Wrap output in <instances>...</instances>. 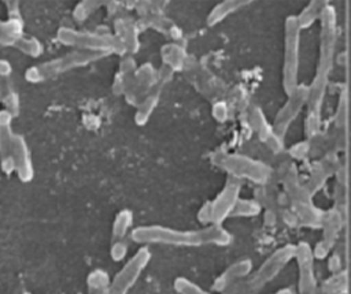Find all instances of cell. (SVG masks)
I'll return each mask as SVG.
<instances>
[{
	"instance_id": "cell-1",
	"label": "cell",
	"mask_w": 351,
	"mask_h": 294,
	"mask_svg": "<svg viewBox=\"0 0 351 294\" xmlns=\"http://www.w3.org/2000/svg\"><path fill=\"white\" fill-rule=\"evenodd\" d=\"M138 245H167L196 248L204 245H226L229 234L218 224L200 230H176L165 226H141L130 232Z\"/></svg>"
},
{
	"instance_id": "cell-2",
	"label": "cell",
	"mask_w": 351,
	"mask_h": 294,
	"mask_svg": "<svg viewBox=\"0 0 351 294\" xmlns=\"http://www.w3.org/2000/svg\"><path fill=\"white\" fill-rule=\"evenodd\" d=\"M104 56H107V55L99 53V52L74 49L69 53H64L63 56H59L52 60L29 67L25 71V79L32 83H40V82H44L48 79H53V78H56L64 72H69L74 68L85 67L96 60H100Z\"/></svg>"
},
{
	"instance_id": "cell-3",
	"label": "cell",
	"mask_w": 351,
	"mask_h": 294,
	"mask_svg": "<svg viewBox=\"0 0 351 294\" xmlns=\"http://www.w3.org/2000/svg\"><path fill=\"white\" fill-rule=\"evenodd\" d=\"M58 40L69 46H74L75 49L99 52V53H126V46L119 40L118 36L111 34H100L93 31H78L70 27H62L58 31Z\"/></svg>"
},
{
	"instance_id": "cell-4",
	"label": "cell",
	"mask_w": 351,
	"mask_h": 294,
	"mask_svg": "<svg viewBox=\"0 0 351 294\" xmlns=\"http://www.w3.org/2000/svg\"><path fill=\"white\" fill-rule=\"evenodd\" d=\"M151 256V250L147 245L137 249V252L123 264V267L111 279L110 294H129V291L140 279L144 269L148 267Z\"/></svg>"
},
{
	"instance_id": "cell-5",
	"label": "cell",
	"mask_w": 351,
	"mask_h": 294,
	"mask_svg": "<svg viewBox=\"0 0 351 294\" xmlns=\"http://www.w3.org/2000/svg\"><path fill=\"white\" fill-rule=\"evenodd\" d=\"M14 116L7 111H0V168L5 175L14 174Z\"/></svg>"
},
{
	"instance_id": "cell-6",
	"label": "cell",
	"mask_w": 351,
	"mask_h": 294,
	"mask_svg": "<svg viewBox=\"0 0 351 294\" xmlns=\"http://www.w3.org/2000/svg\"><path fill=\"white\" fill-rule=\"evenodd\" d=\"M14 172L23 183L32 182L34 176V167L30 149L23 135L15 134L14 138Z\"/></svg>"
},
{
	"instance_id": "cell-7",
	"label": "cell",
	"mask_w": 351,
	"mask_h": 294,
	"mask_svg": "<svg viewBox=\"0 0 351 294\" xmlns=\"http://www.w3.org/2000/svg\"><path fill=\"white\" fill-rule=\"evenodd\" d=\"M163 85H165V83H162V82H159V81L156 79L155 88H154V89L143 98V101L137 105V111H136V115H134V122H136V124L144 126V124L149 120L152 112L155 111V108H156V105H158V103H159V94H160V90H162Z\"/></svg>"
},
{
	"instance_id": "cell-8",
	"label": "cell",
	"mask_w": 351,
	"mask_h": 294,
	"mask_svg": "<svg viewBox=\"0 0 351 294\" xmlns=\"http://www.w3.org/2000/svg\"><path fill=\"white\" fill-rule=\"evenodd\" d=\"M23 34V22L21 16H10L7 21H0V45L14 46L16 40Z\"/></svg>"
},
{
	"instance_id": "cell-9",
	"label": "cell",
	"mask_w": 351,
	"mask_h": 294,
	"mask_svg": "<svg viewBox=\"0 0 351 294\" xmlns=\"http://www.w3.org/2000/svg\"><path fill=\"white\" fill-rule=\"evenodd\" d=\"M248 269L245 268V265L243 263L234 264L232 267H229L221 276H218V279L214 282L213 289L215 291H221L223 293L225 290H228L232 284H234L240 278H243L245 275Z\"/></svg>"
},
{
	"instance_id": "cell-10",
	"label": "cell",
	"mask_w": 351,
	"mask_h": 294,
	"mask_svg": "<svg viewBox=\"0 0 351 294\" xmlns=\"http://www.w3.org/2000/svg\"><path fill=\"white\" fill-rule=\"evenodd\" d=\"M89 294H110L111 280L108 273L100 268L93 269L86 279Z\"/></svg>"
},
{
	"instance_id": "cell-11",
	"label": "cell",
	"mask_w": 351,
	"mask_h": 294,
	"mask_svg": "<svg viewBox=\"0 0 351 294\" xmlns=\"http://www.w3.org/2000/svg\"><path fill=\"white\" fill-rule=\"evenodd\" d=\"M133 224V213L129 209H122L114 219L111 228L112 241H122L126 238L130 227Z\"/></svg>"
},
{
	"instance_id": "cell-12",
	"label": "cell",
	"mask_w": 351,
	"mask_h": 294,
	"mask_svg": "<svg viewBox=\"0 0 351 294\" xmlns=\"http://www.w3.org/2000/svg\"><path fill=\"white\" fill-rule=\"evenodd\" d=\"M162 59L165 62V66L170 67L173 71H177L181 70L184 66L185 53L178 45L167 44L162 48Z\"/></svg>"
},
{
	"instance_id": "cell-13",
	"label": "cell",
	"mask_w": 351,
	"mask_h": 294,
	"mask_svg": "<svg viewBox=\"0 0 351 294\" xmlns=\"http://www.w3.org/2000/svg\"><path fill=\"white\" fill-rule=\"evenodd\" d=\"M14 46L30 57H38L43 53V44L36 37H30V36L26 37L22 34L16 40Z\"/></svg>"
},
{
	"instance_id": "cell-14",
	"label": "cell",
	"mask_w": 351,
	"mask_h": 294,
	"mask_svg": "<svg viewBox=\"0 0 351 294\" xmlns=\"http://www.w3.org/2000/svg\"><path fill=\"white\" fill-rule=\"evenodd\" d=\"M1 104L4 105V109H7L14 118L19 115V109H21L19 94H18V92L12 88V85H10L8 82L4 83V93H3Z\"/></svg>"
},
{
	"instance_id": "cell-15",
	"label": "cell",
	"mask_w": 351,
	"mask_h": 294,
	"mask_svg": "<svg viewBox=\"0 0 351 294\" xmlns=\"http://www.w3.org/2000/svg\"><path fill=\"white\" fill-rule=\"evenodd\" d=\"M118 31L123 33L122 36H118V37L126 46V51L136 52L138 49V38H137V30L134 29V26L122 23L121 26H118Z\"/></svg>"
},
{
	"instance_id": "cell-16",
	"label": "cell",
	"mask_w": 351,
	"mask_h": 294,
	"mask_svg": "<svg viewBox=\"0 0 351 294\" xmlns=\"http://www.w3.org/2000/svg\"><path fill=\"white\" fill-rule=\"evenodd\" d=\"M174 289L178 294H211L186 278H177L174 280Z\"/></svg>"
},
{
	"instance_id": "cell-17",
	"label": "cell",
	"mask_w": 351,
	"mask_h": 294,
	"mask_svg": "<svg viewBox=\"0 0 351 294\" xmlns=\"http://www.w3.org/2000/svg\"><path fill=\"white\" fill-rule=\"evenodd\" d=\"M100 5H103V3L97 0H81L74 10V18L77 21H84Z\"/></svg>"
},
{
	"instance_id": "cell-18",
	"label": "cell",
	"mask_w": 351,
	"mask_h": 294,
	"mask_svg": "<svg viewBox=\"0 0 351 294\" xmlns=\"http://www.w3.org/2000/svg\"><path fill=\"white\" fill-rule=\"evenodd\" d=\"M110 256L112 261H122L126 258L128 256V243L125 242V239L122 241H112L111 249H110Z\"/></svg>"
},
{
	"instance_id": "cell-19",
	"label": "cell",
	"mask_w": 351,
	"mask_h": 294,
	"mask_svg": "<svg viewBox=\"0 0 351 294\" xmlns=\"http://www.w3.org/2000/svg\"><path fill=\"white\" fill-rule=\"evenodd\" d=\"M12 74V66L8 60L0 59V79L7 81Z\"/></svg>"
},
{
	"instance_id": "cell-20",
	"label": "cell",
	"mask_w": 351,
	"mask_h": 294,
	"mask_svg": "<svg viewBox=\"0 0 351 294\" xmlns=\"http://www.w3.org/2000/svg\"><path fill=\"white\" fill-rule=\"evenodd\" d=\"M3 93H4V83H3L1 79H0V103H1V100H3Z\"/></svg>"
},
{
	"instance_id": "cell-21",
	"label": "cell",
	"mask_w": 351,
	"mask_h": 294,
	"mask_svg": "<svg viewBox=\"0 0 351 294\" xmlns=\"http://www.w3.org/2000/svg\"><path fill=\"white\" fill-rule=\"evenodd\" d=\"M97 1H100V3H103V4H104L106 1H110V0H97Z\"/></svg>"
},
{
	"instance_id": "cell-22",
	"label": "cell",
	"mask_w": 351,
	"mask_h": 294,
	"mask_svg": "<svg viewBox=\"0 0 351 294\" xmlns=\"http://www.w3.org/2000/svg\"><path fill=\"white\" fill-rule=\"evenodd\" d=\"M278 294H289L288 291H282V293H278Z\"/></svg>"
},
{
	"instance_id": "cell-23",
	"label": "cell",
	"mask_w": 351,
	"mask_h": 294,
	"mask_svg": "<svg viewBox=\"0 0 351 294\" xmlns=\"http://www.w3.org/2000/svg\"><path fill=\"white\" fill-rule=\"evenodd\" d=\"M23 294H30V293H23Z\"/></svg>"
}]
</instances>
